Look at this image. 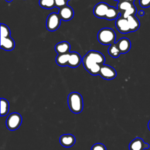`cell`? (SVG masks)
Returning a JSON list of instances; mask_svg holds the SVG:
<instances>
[{"mask_svg":"<svg viewBox=\"0 0 150 150\" xmlns=\"http://www.w3.org/2000/svg\"><path fill=\"white\" fill-rule=\"evenodd\" d=\"M105 57L100 52L90 50L82 59V63L85 69L91 75L99 74L101 66L105 63Z\"/></svg>","mask_w":150,"mask_h":150,"instance_id":"6da1fadb","label":"cell"},{"mask_svg":"<svg viewBox=\"0 0 150 150\" xmlns=\"http://www.w3.org/2000/svg\"><path fill=\"white\" fill-rule=\"evenodd\" d=\"M68 105L71 111L74 114L80 113L83 108V100L81 95L77 92L70 93L67 98Z\"/></svg>","mask_w":150,"mask_h":150,"instance_id":"7a4b0ae2","label":"cell"},{"mask_svg":"<svg viewBox=\"0 0 150 150\" xmlns=\"http://www.w3.org/2000/svg\"><path fill=\"white\" fill-rule=\"evenodd\" d=\"M116 34L114 30L109 28H104L99 30L97 33L98 42L104 45H111L115 43Z\"/></svg>","mask_w":150,"mask_h":150,"instance_id":"3957f363","label":"cell"},{"mask_svg":"<svg viewBox=\"0 0 150 150\" xmlns=\"http://www.w3.org/2000/svg\"><path fill=\"white\" fill-rule=\"evenodd\" d=\"M22 121V117L19 113L12 112L8 117L6 121V125L8 129L14 131L21 126Z\"/></svg>","mask_w":150,"mask_h":150,"instance_id":"277c9868","label":"cell"},{"mask_svg":"<svg viewBox=\"0 0 150 150\" xmlns=\"http://www.w3.org/2000/svg\"><path fill=\"white\" fill-rule=\"evenodd\" d=\"M61 18L59 14L55 12L50 13L46 19V26L49 31L53 32L56 30L61 23Z\"/></svg>","mask_w":150,"mask_h":150,"instance_id":"5b68a950","label":"cell"},{"mask_svg":"<svg viewBox=\"0 0 150 150\" xmlns=\"http://www.w3.org/2000/svg\"><path fill=\"white\" fill-rule=\"evenodd\" d=\"M99 75L104 79L112 80L117 76L116 70L111 66L106 64H103L101 66Z\"/></svg>","mask_w":150,"mask_h":150,"instance_id":"8992f818","label":"cell"},{"mask_svg":"<svg viewBox=\"0 0 150 150\" xmlns=\"http://www.w3.org/2000/svg\"><path fill=\"white\" fill-rule=\"evenodd\" d=\"M110 6L108 5L107 4L103 2L98 3L94 7V15L98 18H105V16Z\"/></svg>","mask_w":150,"mask_h":150,"instance_id":"52a82bcc","label":"cell"},{"mask_svg":"<svg viewBox=\"0 0 150 150\" xmlns=\"http://www.w3.org/2000/svg\"><path fill=\"white\" fill-rule=\"evenodd\" d=\"M149 148V145L144 142L143 139L137 137L132 140L129 144V150H145Z\"/></svg>","mask_w":150,"mask_h":150,"instance_id":"ba28073f","label":"cell"},{"mask_svg":"<svg viewBox=\"0 0 150 150\" xmlns=\"http://www.w3.org/2000/svg\"><path fill=\"white\" fill-rule=\"evenodd\" d=\"M115 26L120 33H127L131 32L127 19L121 16L116 19Z\"/></svg>","mask_w":150,"mask_h":150,"instance_id":"9c48e42d","label":"cell"},{"mask_svg":"<svg viewBox=\"0 0 150 150\" xmlns=\"http://www.w3.org/2000/svg\"><path fill=\"white\" fill-rule=\"evenodd\" d=\"M61 19L64 21H68L71 19L74 16V11L73 8L67 5L59 9V13Z\"/></svg>","mask_w":150,"mask_h":150,"instance_id":"30bf717a","label":"cell"},{"mask_svg":"<svg viewBox=\"0 0 150 150\" xmlns=\"http://www.w3.org/2000/svg\"><path fill=\"white\" fill-rule=\"evenodd\" d=\"M116 44L122 54L127 53L131 49V43L130 40L127 38H122L119 39Z\"/></svg>","mask_w":150,"mask_h":150,"instance_id":"8fae6325","label":"cell"},{"mask_svg":"<svg viewBox=\"0 0 150 150\" xmlns=\"http://www.w3.org/2000/svg\"><path fill=\"white\" fill-rule=\"evenodd\" d=\"M59 141L63 146L69 148L75 144L76 138L72 134H63L60 136Z\"/></svg>","mask_w":150,"mask_h":150,"instance_id":"7c38bea8","label":"cell"},{"mask_svg":"<svg viewBox=\"0 0 150 150\" xmlns=\"http://www.w3.org/2000/svg\"><path fill=\"white\" fill-rule=\"evenodd\" d=\"M82 59L79 53L76 52H71L70 53L69 60L67 64L68 66L72 68L77 67L80 65Z\"/></svg>","mask_w":150,"mask_h":150,"instance_id":"4fadbf2b","label":"cell"},{"mask_svg":"<svg viewBox=\"0 0 150 150\" xmlns=\"http://www.w3.org/2000/svg\"><path fill=\"white\" fill-rule=\"evenodd\" d=\"M15 41L11 36L8 38H1V49L6 51H11L15 48Z\"/></svg>","mask_w":150,"mask_h":150,"instance_id":"5bb4252c","label":"cell"},{"mask_svg":"<svg viewBox=\"0 0 150 150\" xmlns=\"http://www.w3.org/2000/svg\"><path fill=\"white\" fill-rule=\"evenodd\" d=\"M70 49V45L69 42L63 41L57 43L54 46V50L58 54L67 53L69 52Z\"/></svg>","mask_w":150,"mask_h":150,"instance_id":"9a60e30c","label":"cell"},{"mask_svg":"<svg viewBox=\"0 0 150 150\" xmlns=\"http://www.w3.org/2000/svg\"><path fill=\"white\" fill-rule=\"evenodd\" d=\"M128 23V25L131 32H135L138 29L140 26V22L138 19L135 16H129L127 18Z\"/></svg>","mask_w":150,"mask_h":150,"instance_id":"2e32d148","label":"cell"},{"mask_svg":"<svg viewBox=\"0 0 150 150\" xmlns=\"http://www.w3.org/2000/svg\"><path fill=\"white\" fill-rule=\"evenodd\" d=\"M70 53L59 54L56 57V62L57 64L60 66H67L68 62L70 57Z\"/></svg>","mask_w":150,"mask_h":150,"instance_id":"e0dca14e","label":"cell"},{"mask_svg":"<svg viewBox=\"0 0 150 150\" xmlns=\"http://www.w3.org/2000/svg\"><path fill=\"white\" fill-rule=\"evenodd\" d=\"M120 13L118 11L117 8L110 6L108 9L107 13H106L105 19L110 20V21L117 19L119 17L118 16H119Z\"/></svg>","mask_w":150,"mask_h":150,"instance_id":"ac0fdd59","label":"cell"},{"mask_svg":"<svg viewBox=\"0 0 150 150\" xmlns=\"http://www.w3.org/2000/svg\"><path fill=\"white\" fill-rule=\"evenodd\" d=\"M108 54L114 58L118 57L120 55V54H121L116 43L110 45L108 49Z\"/></svg>","mask_w":150,"mask_h":150,"instance_id":"d6986e66","label":"cell"},{"mask_svg":"<svg viewBox=\"0 0 150 150\" xmlns=\"http://www.w3.org/2000/svg\"><path fill=\"white\" fill-rule=\"evenodd\" d=\"M133 5H134V3H130L127 1H121L118 2L117 4V9L120 12V13L121 14L122 12H124V11H125L126 10H127Z\"/></svg>","mask_w":150,"mask_h":150,"instance_id":"ffe728a7","label":"cell"},{"mask_svg":"<svg viewBox=\"0 0 150 150\" xmlns=\"http://www.w3.org/2000/svg\"><path fill=\"white\" fill-rule=\"evenodd\" d=\"M9 104L7 100L1 98V116L3 117L6 115L9 111Z\"/></svg>","mask_w":150,"mask_h":150,"instance_id":"44dd1931","label":"cell"},{"mask_svg":"<svg viewBox=\"0 0 150 150\" xmlns=\"http://www.w3.org/2000/svg\"><path fill=\"white\" fill-rule=\"evenodd\" d=\"M39 5L45 9H52L55 7L54 0H39Z\"/></svg>","mask_w":150,"mask_h":150,"instance_id":"7402d4cb","label":"cell"},{"mask_svg":"<svg viewBox=\"0 0 150 150\" xmlns=\"http://www.w3.org/2000/svg\"><path fill=\"white\" fill-rule=\"evenodd\" d=\"M11 35V30L9 27L4 24H1V38H8Z\"/></svg>","mask_w":150,"mask_h":150,"instance_id":"603a6c76","label":"cell"},{"mask_svg":"<svg viewBox=\"0 0 150 150\" xmlns=\"http://www.w3.org/2000/svg\"><path fill=\"white\" fill-rule=\"evenodd\" d=\"M136 13H137V8L135 5H133L132 6H131V8H129V9H128L127 10H126L125 11L122 12L121 14V16H122L123 18L127 19L129 16L135 15L136 14Z\"/></svg>","mask_w":150,"mask_h":150,"instance_id":"cb8c5ba5","label":"cell"},{"mask_svg":"<svg viewBox=\"0 0 150 150\" xmlns=\"http://www.w3.org/2000/svg\"><path fill=\"white\" fill-rule=\"evenodd\" d=\"M55 7L59 9L67 5V1L66 0H54Z\"/></svg>","mask_w":150,"mask_h":150,"instance_id":"d4e9b609","label":"cell"},{"mask_svg":"<svg viewBox=\"0 0 150 150\" xmlns=\"http://www.w3.org/2000/svg\"><path fill=\"white\" fill-rule=\"evenodd\" d=\"M91 150H107L105 145L101 143H97L93 145Z\"/></svg>","mask_w":150,"mask_h":150,"instance_id":"484cf974","label":"cell"},{"mask_svg":"<svg viewBox=\"0 0 150 150\" xmlns=\"http://www.w3.org/2000/svg\"><path fill=\"white\" fill-rule=\"evenodd\" d=\"M139 4L142 8H148L150 6V0H139Z\"/></svg>","mask_w":150,"mask_h":150,"instance_id":"4316f807","label":"cell"},{"mask_svg":"<svg viewBox=\"0 0 150 150\" xmlns=\"http://www.w3.org/2000/svg\"><path fill=\"white\" fill-rule=\"evenodd\" d=\"M139 15L140 16H143V15H144V11H140L139 12Z\"/></svg>","mask_w":150,"mask_h":150,"instance_id":"83f0119b","label":"cell"},{"mask_svg":"<svg viewBox=\"0 0 150 150\" xmlns=\"http://www.w3.org/2000/svg\"><path fill=\"white\" fill-rule=\"evenodd\" d=\"M121 1H127L130 3H134V2L135 1V0H121Z\"/></svg>","mask_w":150,"mask_h":150,"instance_id":"f1b7e54d","label":"cell"},{"mask_svg":"<svg viewBox=\"0 0 150 150\" xmlns=\"http://www.w3.org/2000/svg\"><path fill=\"white\" fill-rule=\"evenodd\" d=\"M148 128L149 130L150 131V120L149 121V122H148Z\"/></svg>","mask_w":150,"mask_h":150,"instance_id":"f546056e","label":"cell"},{"mask_svg":"<svg viewBox=\"0 0 150 150\" xmlns=\"http://www.w3.org/2000/svg\"><path fill=\"white\" fill-rule=\"evenodd\" d=\"M6 2H11L12 0H5Z\"/></svg>","mask_w":150,"mask_h":150,"instance_id":"4dcf8cb0","label":"cell"},{"mask_svg":"<svg viewBox=\"0 0 150 150\" xmlns=\"http://www.w3.org/2000/svg\"><path fill=\"white\" fill-rule=\"evenodd\" d=\"M114 1H118V2H120V1H121V0H114Z\"/></svg>","mask_w":150,"mask_h":150,"instance_id":"1f68e13d","label":"cell"},{"mask_svg":"<svg viewBox=\"0 0 150 150\" xmlns=\"http://www.w3.org/2000/svg\"><path fill=\"white\" fill-rule=\"evenodd\" d=\"M66 1L67 2V1H69V0H66Z\"/></svg>","mask_w":150,"mask_h":150,"instance_id":"d6a6232c","label":"cell"}]
</instances>
